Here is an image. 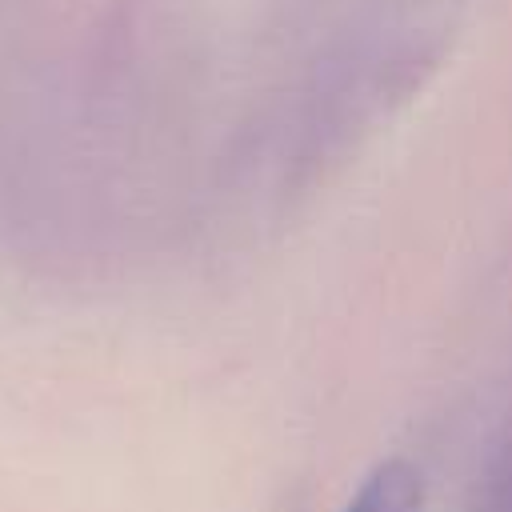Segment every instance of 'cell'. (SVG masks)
<instances>
[{
    "label": "cell",
    "instance_id": "1",
    "mask_svg": "<svg viewBox=\"0 0 512 512\" xmlns=\"http://www.w3.org/2000/svg\"><path fill=\"white\" fill-rule=\"evenodd\" d=\"M344 512H420V476L404 460H384L348 500Z\"/></svg>",
    "mask_w": 512,
    "mask_h": 512
}]
</instances>
